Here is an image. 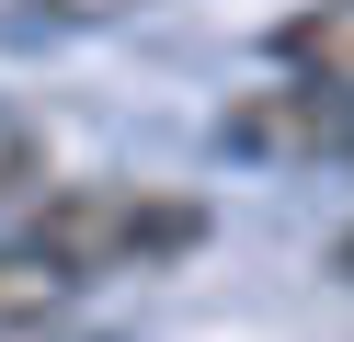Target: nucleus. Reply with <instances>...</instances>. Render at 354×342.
Segmentation results:
<instances>
[{"instance_id":"f257e3e1","label":"nucleus","mask_w":354,"mask_h":342,"mask_svg":"<svg viewBox=\"0 0 354 342\" xmlns=\"http://www.w3.org/2000/svg\"><path fill=\"white\" fill-rule=\"evenodd\" d=\"M24 251H46L69 285L160 274V263H183V251H206V205L160 194V182H57V194L24 205Z\"/></svg>"},{"instance_id":"f03ea898","label":"nucleus","mask_w":354,"mask_h":342,"mask_svg":"<svg viewBox=\"0 0 354 342\" xmlns=\"http://www.w3.org/2000/svg\"><path fill=\"white\" fill-rule=\"evenodd\" d=\"M274 57L297 68V91H343L354 103V0H308V12L274 35Z\"/></svg>"},{"instance_id":"7ed1b4c3","label":"nucleus","mask_w":354,"mask_h":342,"mask_svg":"<svg viewBox=\"0 0 354 342\" xmlns=\"http://www.w3.org/2000/svg\"><path fill=\"white\" fill-rule=\"evenodd\" d=\"M57 296H69V274H57L46 251H24V228H0V331L57 319Z\"/></svg>"},{"instance_id":"20e7f679","label":"nucleus","mask_w":354,"mask_h":342,"mask_svg":"<svg viewBox=\"0 0 354 342\" xmlns=\"http://www.w3.org/2000/svg\"><path fill=\"white\" fill-rule=\"evenodd\" d=\"M24 12H57V23H103V12H138V0H24Z\"/></svg>"}]
</instances>
